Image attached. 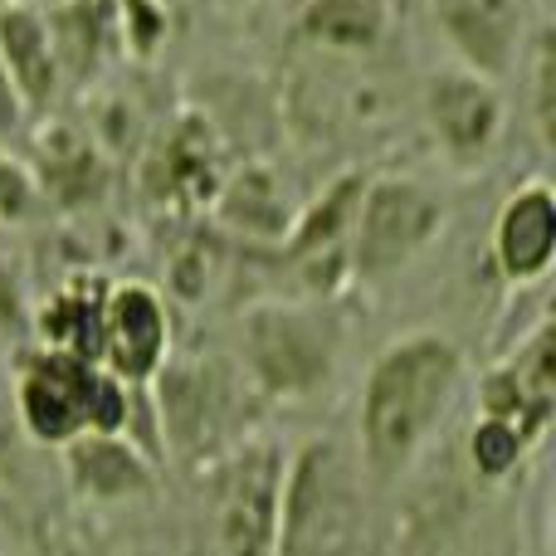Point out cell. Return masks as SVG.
<instances>
[{"mask_svg": "<svg viewBox=\"0 0 556 556\" xmlns=\"http://www.w3.org/2000/svg\"><path fill=\"white\" fill-rule=\"evenodd\" d=\"M464 376H469V362H464L459 342L434 327L395 337L371 356L362 395H356L352 444L371 489H391L425 459V450L434 444V434L444 430L454 401H459Z\"/></svg>", "mask_w": 556, "mask_h": 556, "instance_id": "cell-1", "label": "cell"}, {"mask_svg": "<svg viewBox=\"0 0 556 556\" xmlns=\"http://www.w3.org/2000/svg\"><path fill=\"white\" fill-rule=\"evenodd\" d=\"M142 395L152 405L156 454L186 473L205 469L254 430H264L260 420L269 410V401L254 391L230 352L172 356L152 376V386H142Z\"/></svg>", "mask_w": 556, "mask_h": 556, "instance_id": "cell-2", "label": "cell"}, {"mask_svg": "<svg viewBox=\"0 0 556 556\" xmlns=\"http://www.w3.org/2000/svg\"><path fill=\"white\" fill-rule=\"evenodd\" d=\"M346 327L337 298H260L235 323V362L269 405L313 401L342 366Z\"/></svg>", "mask_w": 556, "mask_h": 556, "instance_id": "cell-3", "label": "cell"}, {"mask_svg": "<svg viewBox=\"0 0 556 556\" xmlns=\"http://www.w3.org/2000/svg\"><path fill=\"white\" fill-rule=\"evenodd\" d=\"M371 479L346 440L313 434L288 450L274 556H362L371 532Z\"/></svg>", "mask_w": 556, "mask_h": 556, "instance_id": "cell-4", "label": "cell"}, {"mask_svg": "<svg viewBox=\"0 0 556 556\" xmlns=\"http://www.w3.org/2000/svg\"><path fill=\"white\" fill-rule=\"evenodd\" d=\"M132 386H123L98 362L49 346H29L15 356V405L20 434L45 450H64L78 434H132Z\"/></svg>", "mask_w": 556, "mask_h": 556, "instance_id": "cell-5", "label": "cell"}, {"mask_svg": "<svg viewBox=\"0 0 556 556\" xmlns=\"http://www.w3.org/2000/svg\"><path fill=\"white\" fill-rule=\"evenodd\" d=\"M288 444L269 430H254L230 454L195 469V508L211 556H274L278 503H283Z\"/></svg>", "mask_w": 556, "mask_h": 556, "instance_id": "cell-6", "label": "cell"}, {"mask_svg": "<svg viewBox=\"0 0 556 556\" xmlns=\"http://www.w3.org/2000/svg\"><path fill=\"white\" fill-rule=\"evenodd\" d=\"M444 195L420 176H366L346 235V278L366 288L401 278L444 235Z\"/></svg>", "mask_w": 556, "mask_h": 556, "instance_id": "cell-7", "label": "cell"}, {"mask_svg": "<svg viewBox=\"0 0 556 556\" xmlns=\"http://www.w3.org/2000/svg\"><path fill=\"white\" fill-rule=\"evenodd\" d=\"M420 117L434 152L454 172H479L493 162L508 132V98L503 84L483 74H469L459 64H444L425 78L420 88Z\"/></svg>", "mask_w": 556, "mask_h": 556, "instance_id": "cell-8", "label": "cell"}, {"mask_svg": "<svg viewBox=\"0 0 556 556\" xmlns=\"http://www.w3.org/2000/svg\"><path fill=\"white\" fill-rule=\"evenodd\" d=\"M166 362H172V303H166V293L142 278L108 283L98 366L113 371L123 386L142 391Z\"/></svg>", "mask_w": 556, "mask_h": 556, "instance_id": "cell-9", "label": "cell"}, {"mask_svg": "<svg viewBox=\"0 0 556 556\" xmlns=\"http://www.w3.org/2000/svg\"><path fill=\"white\" fill-rule=\"evenodd\" d=\"M220 181V137L201 113H181L172 127H162L142 156V195L162 211H211Z\"/></svg>", "mask_w": 556, "mask_h": 556, "instance_id": "cell-10", "label": "cell"}, {"mask_svg": "<svg viewBox=\"0 0 556 556\" xmlns=\"http://www.w3.org/2000/svg\"><path fill=\"white\" fill-rule=\"evenodd\" d=\"M479 415L508 420L532 444L547 440L556 415V332L542 317L503 362H493L479 381Z\"/></svg>", "mask_w": 556, "mask_h": 556, "instance_id": "cell-11", "label": "cell"}, {"mask_svg": "<svg viewBox=\"0 0 556 556\" xmlns=\"http://www.w3.org/2000/svg\"><path fill=\"white\" fill-rule=\"evenodd\" d=\"M434 29L454 64L493 84L522 64L528 49V5L522 0H430Z\"/></svg>", "mask_w": 556, "mask_h": 556, "instance_id": "cell-12", "label": "cell"}, {"mask_svg": "<svg viewBox=\"0 0 556 556\" xmlns=\"http://www.w3.org/2000/svg\"><path fill=\"white\" fill-rule=\"evenodd\" d=\"M489 260L493 274L508 288H532L552 274L556 260V195L542 176L522 181L518 191L503 195L489 230Z\"/></svg>", "mask_w": 556, "mask_h": 556, "instance_id": "cell-13", "label": "cell"}, {"mask_svg": "<svg viewBox=\"0 0 556 556\" xmlns=\"http://www.w3.org/2000/svg\"><path fill=\"white\" fill-rule=\"evenodd\" d=\"M64 479L93 508H123L156 493V459L132 434H78L64 444Z\"/></svg>", "mask_w": 556, "mask_h": 556, "instance_id": "cell-14", "label": "cell"}, {"mask_svg": "<svg viewBox=\"0 0 556 556\" xmlns=\"http://www.w3.org/2000/svg\"><path fill=\"white\" fill-rule=\"evenodd\" d=\"M211 215L225 235L254 244V250H274L288 235L298 215V201L288 195V181L264 162H250L240 172H225L220 191L211 201Z\"/></svg>", "mask_w": 556, "mask_h": 556, "instance_id": "cell-15", "label": "cell"}, {"mask_svg": "<svg viewBox=\"0 0 556 556\" xmlns=\"http://www.w3.org/2000/svg\"><path fill=\"white\" fill-rule=\"evenodd\" d=\"M0 59L25 98L29 123H45L49 108L64 98V78H59L49 20L35 0H0Z\"/></svg>", "mask_w": 556, "mask_h": 556, "instance_id": "cell-16", "label": "cell"}, {"mask_svg": "<svg viewBox=\"0 0 556 556\" xmlns=\"http://www.w3.org/2000/svg\"><path fill=\"white\" fill-rule=\"evenodd\" d=\"M29 172L39 181V201L59 205V211H88L103 201L108 191V162L98 137L78 132V127H39L35 156H25Z\"/></svg>", "mask_w": 556, "mask_h": 556, "instance_id": "cell-17", "label": "cell"}, {"mask_svg": "<svg viewBox=\"0 0 556 556\" xmlns=\"http://www.w3.org/2000/svg\"><path fill=\"white\" fill-rule=\"evenodd\" d=\"M395 29L391 0H298L293 35L323 59H371Z\"/></svg>", "mask_w": 556, "mask_h": 556, "instance_id": "cell-18", "label": "cell"}, {"mask_svg": "<svg viewBox=\"0 0 556 556\" xmlns=\"http://www.w3.org/2000/svg\"><path fill=\"white\" fill-rule=\"evenodd\" d=\"M103 298H108L103 274H74L59 288H49V298L35 307V317H29V323H35V346L98 362V342H103Z\"/></svg>", "mask_w": 556, "mask_h": 556, "instance_id": "cell-19", "label": "cell"}, {"mask_svg": "<svg viewBox=\"0 0 556 556\" xmlns=\"http://www.w3.org/2000/svg\"><path fill=\"white\" fill-rule=\"evenodd\" d=\"M49 20V39H54V59H59V78H64V93L93 84L103 54L113 45L117 15L108 0H49L39 5Z\"/></svg>", "mask_w": 556, "mask_h": 556, "instance_id": "cell-20", "label": "cell"}, {"mask_svg": "<svg viewBox=\"0 0 556 556\" xmlns=\"http://www.w3.org/2000/svg\"><path fill=\"white\" fill-rule=\"evenodd\" d=\"M532 450H538V444H532L528 434H522L518 425H508V420H489V415H479L473 430H469V469L479 473L483 483L513 479Z\"/></svg>", "mask_w": 556, "mask_h": 556, "instance_id": "cell-21", "label": "cell"}, {"mask_svg": "<svg viewBox=\"0 0 556 556\" xmlns=\"http://www.w3.org/2000/svg\"><path fill=\"white\" fill-rule=\"evenodd\" d=\"M522 59H528V117H532V132H538V142L556 147V45H552V29L542 25L538 35L528 39V49H522Z\"/></svg>", "mask_w": 556, "mask_h": 556, "instance_id": "cell-22", "label": "cell"}, {"mask_svg": "<svg viewBox=\"0 0 556 556\" xmlns=\"http://www.w3.org/2000/svg\"><path fill=\"white\" fill-rule=\"evenodd\" d=\"M39 211H45V201H39V181L29 162L0 142V225H29Z\"/></svg>", "mask_w": 556, "mask_h": 556, "instance_id": "cell-23", "label": "cell"}, {"mask_svg": "<svg viewBox=\"0 0 556 556\" xmlns=\"http://www.w3.org/2000/svg\"><path fill=\"white\" fill-rule=\"evenodd\" d=\"M29 108H25V98H20V88H15V78H10V68H5V59H0V142L10 147V137H20V132H29Z\"/></svg>", "mask_w": 556, "mask_h": 556, "instance_id": "cell-24", "label": "cell"}, {"mask_svg": "<svg viewBox=\"0 0 556 556\" xmlns=\"http://www.w3.org/2000/svg\"><path fill=\"white\" fill-rule=\"evenodd\" d=\"M20 444H25V434H20L15 405H10V395H0V479H5V473L15 469V459H20Z\"/></svg>", "mask_w": 556, "mask_h": 556, "instance_id": "cell-25", "label": "cell"}, {"mask_svg": "<svg viewBox=\"0 0 556 556\" xmlns=\"http://www.w3.org/2000/svg\"><path fill=\"white\" fill-rule=\"evenodd\" d=\"M230 5H254V0H230Z\"/></svg>", "mask_w": 556, "mask_h": 556, "instance_id": "cell-26", "label": "cell"}]
</instances>
